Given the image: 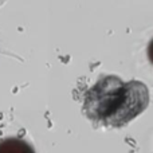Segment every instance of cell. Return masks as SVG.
I'll return each mask as SVG.
<instances>
[{"label": "cell", "instance_id": "6da1fadb", "mask_svg": "<svg viewBox=\"0 0 153 153\" xmlns=\"http://www.w3.org/2000/svg\"><path fill=\"white\" fill-rule=\"evenodd\" d=\"M149 103V91L140 81L124 82L103 76L85 94L83 113L90 121L109 128H121L140 116Z\"/></svg>", "mask_w": 153, "mask_h": 153}, {"label": "cell", "instance_id": "7a4b0ae2", "mask_svg": "<svg viewBox=\"0 0 153 153\" xmlns=\"http://www.w3.org/2000/svg\"><path fill=\"white\" fill-rule=\"evenodd\" d=\"M0 153H35L32 146L22 138L10 137L0 141Z\"/></svg>", "mask_w": 153, "mask_h": 153}, {"label": "cell", "instance_id": "3957f363", "mask_svg": "<svg viewBox=\"0 0 153 153\" xmlns=\"http://www.w3.org/2000/svg\"><path fill=\"white\" fill-rule=\"evenodd\" d=\"M148 58L153 65V39L151 40V43H149V46H148Z\"/></svg>", "mask_w": 153, "mask_h": 153}]
</instances>
